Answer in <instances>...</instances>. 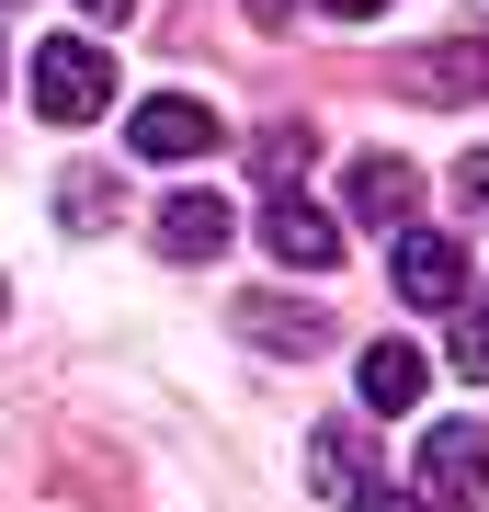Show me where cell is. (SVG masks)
<instances>
[{
    "label": "cell",
    "mask_w": 489,
    "mask_h": 512,
    "mask_svg": "<svg viewBox=\"0 0 489 512\" xmlns=\"http://www.w3.org/2000/svg\"><path fill=\"white\" fill-rule=\"evenodd\" d=\"M421 512H478L489 501V433L478 421H433L421 433V490H410Z\"/></svg>",
    "instance_id": "obj_4"
},
{
    "label": "cell",
    "mask_w": 489,
    "mask_h": 512,
    "mask_svg": "<svg viewBox=\"0 0 489 512\" xmlns=\"http://www.w3.org/2000/svg\"><path fill=\"white\" fill-rule=\"evenodd\" d=\"M399 296L410 308H455V296H467V251H455L444 228H410L399 239Z\"/></svg>",
    "instance_id": "obj_8"
},
{
    "label": "cell",
    "mask_w": 489,
    "mask_h": 512,
    "mask_svg": "<svg viewBox=\"0 0 489 512\" xmlns=\"http://www.w3.org/2000/svg\"><path fill=\"white\" fill-rule=\"evenodd\" d=\"M455 205H467V217H489V148H467V160H455Z\"/></svg>",
    "instance_id": "obj_15"
},
{
    "label": "cell",
    "mask_w": 489,
    "mask_h": 512,
    "mask_svg": "<svg viewBox=\"0 0 489 512\" xmlns=\"http://www.w3.org/2000/svg\"><path fill=\"white\" fill-rule=\"evenodd\" d=\"M308 160H319V126H296V114H285V126H262V137H251V171H262L273 194H296V171H308Z\"/></svg>",
    "instance_id": "obj_12"
},
{
    "label": "cell",
    "mask_w": 489,
    "mask_h": 512,
    "mask_svg": "<svg viewBox=\"0 0 489 512\" xmlns=\"http://www.w3.org/2000/svg\"><path fill=\"white\" fill-rule=\"evenodd\" d=\"M262 251L285 262V274H330V262H342V228H330L308 194H273L262 205Z\"/></svg>",
    "instance_id": "obj_6"
},
{
    "label": "cell",
    "mask_w": 489,
    "mask_h": 512,
    "mask_svg": "<svg viewBox=\"0 0 489 512\" xmlns=\"http://www.w3.org/2000/svg\"><path fill=\"white\" fill-rule=\"evenodd\" d=\"M57 217H69V228H103L114 217V183H103V171H69V183H57Z\"/></svg>",
    "instance_id": "obj_14"
},
{
    "label": "cell",
    "mask_w": 489,
    "mask_h": 512,
    "mask_svg": "<svg viewBox=\"0 0 489 512\" xmlns=\"http://www.w3.org/2000/svg\"><path fill=\"white\" fill-rule=\"evenodd\" d=\"M330 12H342V23H376V12H387V0H330Z\"/></svg>",
    "instance_id": "obj_18"
},
{
    "label": "cell",
    "mask_w": 489,
    "mask_h": 512,
    "mask_svg": "<svg viewBox=\"0 0 489 512\" xmlns=\"http://www.w3.org/2000/svg\"><path fill=\"white\" fill-rule=\"evenodd\" d=\"M239 330H251L262 353H296V365H308V353H330V319L296 308V296H239Z\"/></svg>",
    "instance_id": "obj_9"
},
{
    "label": "cell",
    "mask_w": 489,
    "mask_h": 512,
    "mask_svg": "<svg viewBox=\"0 0 489 512\" xmlns=\"http://www.w3.org/2000/svg\"><path fill=\"white\" fill-rule=\"evenodd\" d=\"M353 387H364V399H376V410H410L421 387H433V365H421V342H399V330H387V342H364Z\"/></svg>",
    "instance_id": "obj_11"
},
{
    "label": "cell",
    "mask_w": 489,
    "mask_h": 512,
    "mask_svg": "<svg viewBox=\"0 0 489 512\" xmlns=\"http://www.w3.org/2000/svg\"><path fill=\"white\" fill-rule=\"evenodd\" d=\"M444 353H455V376L489 387V296H455V342H444Z\"/></svg>",
    "instance_id": "obj_13"
},
{
    "label": "cell",
    "mask_w": 489,
    "mask_h": 512,
    "mask_svg": "<svg viewBox=\"0 0 489 512\" xmlns=\"http://www.w3.org/2000/svg\"><path fill=\"white\" fill-rule=\"evenodd\" d=\"M0 319H12V285H0Z\"/></svg>",
    "instance_id": "obj_19"
},
{
    "label": "cell",
    "mask_w": 489,
    "mask_h": 512,
    "mask_svg": "<svg viewBox=\"0 0 489 512\" xmlns=\"http://www.w3.org/2000/svg\"><path fill=\"white\" fill-rule=\"evenodd\" d=\"M80 12H91V23H126V12H137V0H80Z\"/></svg>",
    "instance_id": "obj_17"
},
{
    "label": "cell",
    "mask_w": 489,
    "mask_h": 512,
    "mask_svg": "<svg viewBox=\"0 0 489 512\" xmlns=\"http://www.w3.org/2000/svg\"><path fill=\"white\" fill-rule=\"evenodd\" d=\"M410 205H421V171L399 160V148H376V160H353V217H364V228H399Z\"/></svg>",
    "instance_id": "obj_10"
},
{
    "label": "cell",
    "mask_w": 489,
    "mask_h": 512,
    "mask_svg": "<svg viewBox=\"0 0 489 512\" xmlns=\"http://www.w3.org/2000/svg\"><path fill=\"white\" fill-rule=\"evenodd\" d=\"M251 23H262V35H285V23H296V0H251Z\"/></svg>",
    "instance_id": "obj_16"
},
{
    "label": "cell",
    "mask_w": 489,
    "mask_h": 512,
    "mask_svg": "<svg viewBox=\"0 0 489 512\" xmlns=\"http://www.w3.org/2000/svg\"><path fill=\"white\" fill-rule=\"evenodd\" d=\"M148 239H160L171 262H217L228 239H239V217H228V194H171L160 217H148Z\"/></svg>",
    "instance_id": "obj_7"
},
{
    "label": "cell",
    "mask_w": 489,
    "mask_h": 512,
    "mask_svg": "<svg viewBox=\"0 0 489 512\" xmlns=\"http://www.w3.org/2000/svg\"><path fill=\"white\" fill-rule=\"evenodd\" d=\"M387 92L399 103H478L489 92V35H433V46L387 57Z\"/></svg>",
    "instance_id": "obj_3"
},
{
    "label": "cell",
    "mask_w": 489,
    "mask_h": 512,
    "mask_svg": "<svg viewBox=\"0 0 489 512\" xmlns=\"http://www.w3.org/2000/svg\"><path fill=\"white\" fill-rule=\"evenodd\" d=\"M126 148H137V160H160V171L217 160V148H228V114H217V103H194V92H148V103L126 114Z\"/></svg>",
    "instance_id": "obj_2"
},
{
    "label": "cell",
    "mask_w": 489,
    "mask_h": 512,
    "mask_svg": "<svg viewBox=\"0 0 489 512\" xmlns=\"http://www.w3.org/2000/svg\"><path fill=\"white\" fill-rule=\"evenodd\" d=\"M103 103H114V46H91V35L35 46V114L46 126H91Z\"/></svg>",
    "instance_id": "obj_1"
},
{
    "label": "cell",
    "mask_w": 489,
    "mask_h": 512,
    "mask_svg": "<svg viewBox=\"0 0 489 512\" xmlns=\"http://www.w3.org/2000/svg\"><path fill=\"white\" fill-rule=\"evenodd\" d=\"M308 478H319V490L342 501V512H421V501H410V490H399L387 467H364L353 421H319V433H308Z\"/></svg>",
    "instance_id": "obj_5"
}]
</instances>
